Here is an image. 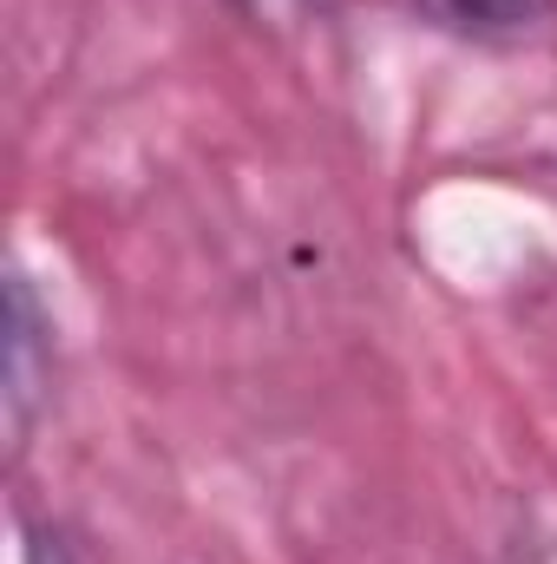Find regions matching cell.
I'll return each instance as SVG.
<instances>
[{
  "label": "cell",
  "instance_id": "6da1fadb",
  "mask_svg": "<svg viewBox=\"0 0 557 564\" xmlns=\"http://www.w3.org/2000/svg\"><path fill=\"white\" fill-rule=\"evenodd\" d=\"M0 408H7V446L20 453L26 433L40 421L46 394H53V322L33 295L26 270L7 276V375H0Z\"/></svg>",
  "mask_w": 557,
  "mask_h": 564
},
{
  "label": "cell",
  "instance_id": "7a4b0ae2",
  "mask_svg": "<svg viewBox=\"0 0 557 564\" xmlns=\"http://www.w3.org/2000/svg\"><path fill=\"white\" fill-rule=\"evenodd\" d=\"M414 7L433 26L466 33V40H512L557 13V0H414Z\"/></svg>",
  "mask_w": 557,
  "mask_h": 564
},
{
  "label": "cell",
  "instance_id": "3957f363",
  "mask_svg": "<svg viewBox=\"0 0 557 564\" xmlns=\"http://www.w3.org/2000/svg\"><path fill=\"white\" fill-rule=\"evenodd\" d=\"M230 7L270 40H308L321 20H335V0H230Z\"/></svg>",
  "mask_w": 557,
  "mask_h": 564
},
{
  "label": "cell",
  "instance_id": "277c9868",
  "mask_svg": "<svg viewBox=\"0 0 557 564\" xmlns=\"http://www.w3.org/2000/svg\"><path fill=\"white\" fill-rule=\"evenodd\" d=\"M505 564H557V539H538V532H532V539H518V545L505 552Z\"/></svg>",
  "mask_w": 557,
  "mask_h": 564
},
{
  "label": "cell",
  "instance_id": "5b68a950",
  "mask_svg": "<svg viewBox=\"0 0 557 564\" xmlns=\"http://www.w3.org/2000/svg\"><path fill=\"white\" fill-rule=\"evenodd\" d=\"M26 564H73V552H66V539H59V532H33Z\"/></svg>",
  "mask_w": 557,
  "mask_h": 564
}]
</instances>
